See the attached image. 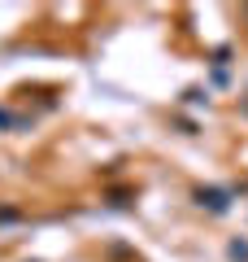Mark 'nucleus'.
Segmentation results:
<instances>
[{
  "instance_id": "obj_2",
  "label": "nucleus",
  "mask_w": 248,
  "mask_h": 262,
  "mask_svg": "<svg viewBox=\"0 0 248 262\" xmlns=\"http://www.w3.org/2000/svg\"><path fill=\"white\" fill-rule=\"evenodd\" d=\"M231 258H235V262H248V245L235 241V245H231Z\"/></svg>"
},
{
  "instance_id": "obj_3",
  "label": "nucleus",
  "mask_w": 248,
  "mask_h": 262,
  "mask_svg": "<svg viewBox=\"0 0 248 262\" xmlns=\"http://www.w3.org/2000/svg\"><path fill=\"white\" fill-rule=\"evenodd\" d=\"M0 127H9V114H5V110H0Z\"/></svg>"
},
{
  "instance_id": "obj_1",
  "label": "nucleus",
  "mask_w": 248,
  "mask_h": 262,
  "mask_svg": "<svg viewBox=\"0 0 248 262\" xmlns=\"http://www.w3.org/2000/svg\"><path fill=\"white\" fill-rule=\"evenodd\" d=\"M196 196H201V206H209L213 214H222V210H227V192H218V188H201Z\"/></svg>"
}]
</instances>
